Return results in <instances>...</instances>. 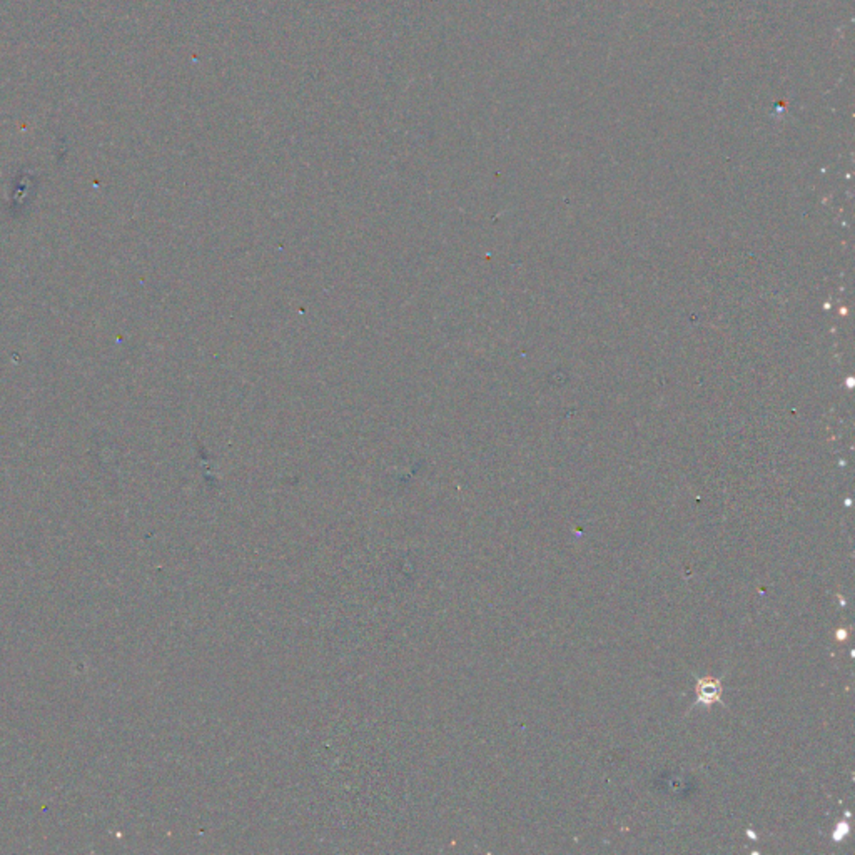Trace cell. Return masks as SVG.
<instances>
[{"label": "cell", "instance_id": "obj_1", "mask_svg": "<svg viewBox=\"0 0 855 855\" xmlns=\"http://www.w3.org/2000/svg\"><path fill=\"white\" fill-rule=\"evenodd\" d=\"M696 702L702 705H712L722 700V684L713 676H703L695 685Z\"/></svg>", "mask_w": 855, "mask_h": 855}]
</instances>
